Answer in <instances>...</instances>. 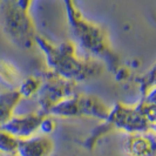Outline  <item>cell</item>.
Instances as JSON below:
<instances>
[{
  "label": "cell",
  "instance_id": "1",
  "mask_svg": "<svg viewBox=\"0 0 156 156\" xmlns=\"http://www.w3.org/2000/svg\"><path fill=\"white\" fill-rule=\"evenodd\" d=\"M37 45L45 54L48 70L60 78L76 83L96 78L102 73L101 63L94 58L79 54L73 41L55 45L38 35Z\"/></svg>",
  "mask_w": 156,
  "mask_h": 156
},
{
  "label": "cell",
  "instance_id": "2",
  "mask_svg": "<svg viewBox=\"0 0 156 156\" xmlns=\"http://www.w3.org/2000/svg\"><path fill=\"white\" fill-rule=\"evenodd\" d=\"M30 1L0 2V27L6 39L21 49H31L37 44L35 25Z\"/></svg>",
  "mask_w": 156,
  "mask_h": 156
},
{
  "label": "cell",
  "instance_id": "3",
  "mask_svg": "<svg viewBox=\"0 0 156 156\" xmlns=\"http://www.w3.org/2000/svg\"><path fill=\"white\" fill-rule=\"evenodd\" d=\"M65 5L70 31L79 45L93 55V58L101 56L109 59L112 56V49L107 31L100 25H96L85 18L74 2L66 1Z\"/></svg>",
  "mask_w": 156,
  "mask_h": 156
},
{
  "label": "cell",
  "instance_id": "4",
  "mask_svg": "<svg viewBox=\"0 0 156 156\" xmlns=\"http://www.w3.org/2000/svg\"><path fill=\"white\" fill-rule=\"evenodd\" d=\"M109 107L99 98L93 95L75 93L59 102L51 109L48 115L65 119L87 116L106 121L109 115Z\"/></svg>",
  "mask_w": 156,
  "mask_h": 156
},
{
  "label": "cell",
  "instance_id": "5",
  "mask_svg": "<svg viewBox=\"0 0 156 156\" xmlns=\"http://www.w3.org/2000/svg\"><path fill=\"white\" fill-rule=\"evenodd\" d=\"M75 82L60 78L48 70L46 75L41 78V87L37 94L39 112L41 114L48 115L51 109L59 102L75 94Z\"/></svg>",
  "mask_w": 156,
  "mask_h": 156
},
{
  "label": "cell",
  "instance_id": "6",
  "mask_svg": "<svg viewBox=\"0 0 156 156\" xmlns=\"http://www.w3.org/2000/svg\"><path fill=\"white\" fill-rule=\"evenodd\" d=\"M106 122L126 134L153 130L139 105L127 106L125 103L117 102L110 108Z\"/></svg>",
  "mask_w": 156,
  "mask_h": 156
},
{
  "label": "cell",
  "instance_id": "7",
  "mask_svg": "<svg viewBox=\"0 0 156 156\" xmlns=\"http://www.w3.org/2000/svg\"><path fill=\"white\" fill-rule=\"evenodd\" d=\"M45 116L40 112L14 114V116L4 126V130L11 133L18 140H25L32 137L40 132V125Z\"/></svg>",
  "mask_w": 156,
  "mask_h": 156
},
{
  "label": "cell",
  "instance_id": "8",
  "mask_svg": "<svg viewBox=\"0 0 156 156\" xmlns=\"http://www.w3.org/2000/svg\"><path fill=\"white\" fill-rule=\"evenodd\" d=\"M122 150L127 156H156V132L126 134Z\"/></svg>",
  "mask_w": 156,
  "mask_h": 156
},
{
  "label": "cell",
  "instance_id": "9",
  "mask_svg": "<svg viewBox=\"0 0 156 156\" xmlns=\"http://www.w3.org/2000/svg\"><path fill=\"white\" fill-rule=\"evenodd\" d=\"M54 151L53 140L42 134L19 141L16 156H51Z\"/></svg>",
  "mask_w": 156,
  "mask_h": 156
},
{
  "label": "cell",
  "instance_id": "10",
  "mask_svg": "<svg viewBox=\"0 0 156 156\" xmlns=\"http://www.w3.org/2000/svg\"><path fill=\"white\" fill-rule=\"evenodd\" d=\"M21 95L18 89H1L0 90V129L14 116L16 107L21 102Z\"/></svg>",
  "mask_w": 156,
  "mask_h": 156
},
{
  "label": "cell",
  "instance_id": "11",
  "mask_svg": "<svg viewBox=\"0 0 156 156\" xmlns=\"http://www.w3.org/2000/svg\"><path fill=\"white\" fill-rule=\"evenodd\" d=\"M23 79L21 72L14 63L0 60V87H4V89H18Z\"/></svg>",
  "mask_w": 156,
  "mask_h": 156
},
{
  "label": "cell",
  "instance_id": "12",
  "mask_svg": "<svg viewBox=\"0 0 156 156\" xmlns=\"http://www.w3.org/2000/svg\"><path fill=\"white\" fill-rule=\"evenodd\" d=\"M41 87V78L35 75H30L23 78L21 83L18 87V92L21 95V99H30L37 95Z\"/></svg>",
  "mask_w": 156,
  "mask_h": 156
},
{
  "label": "cell",
  "instance_id": "13",
  "mask_svg": "<svg viewBox=\"0 0 156 156\" xmlns=\"http://www.w3.org/2000/svg\"><path fill=\"white\" fill-rule=\"evenodd\" d=\"M19 141L11 133L0 129V154L4 156H16Z\"/></svg>",
  "mask_w": 156,
  "mask_h": 156
},
{
  "label": "cell",
  "instance_id": "14",
  "mask_svg": "<svg viewBox=\"0 0 156 156\" xmlns=\"http://www.w3.org/2000/svg\"><path fill=\"white\" fill-rule=\"evenodd\" d=\"M137 82H139L142 95L147 90H149L151 87L156 86V61L149 67V69H147L141 75Z\"/></svg>",
  "mask_w": 156,
  "mask_h": 156
},
{
  "label": "cell",
  "instance_id": "15",
  "mask_svg": "<svg viewBox=\"0 0 156 156\" xmlns=\"http://www.w3.org/2000/svg\"><path fill=\"white\" fill-rule=\"evenodd\" d=\"M55 127H56V121H55L54 117L52 115H45L42 121H41V125H40L39 134L48 136V134L54 132Z\"/></svg>",
  "mask_w": 156,
  "mask_h": 156
},
{
  "label": "cell",
  "instance_id": "16",
  "mask_svg": "<svg viewBox=\"0 0 156 156\" xmlns=\"http://www.w3.org/2000/svg\"><path fill=\"white\" fill-rule=\"evenodd\" d=\"M142 101L146 102L149 106H153L156 108V86L151 87L149 90H147L146 93L143 94Z\"/></svg>",
  "mask_w": 156,
  "mask_h": 156
},
{
  "label": "cell",
  "instance_id": "17",
  "mask_svg": "<svg viewBox=\"0 0 156 156\" xmlns=\"http://www.w3.org/2000/svg\"><path fill=\"white\" fill-rule=\"evenodd\" d=\"M0 156H4V155H1V154H0Z\"/></svg>",
  "mask_w": 156,
  "mask_h": 156
}]
</instances>
